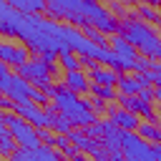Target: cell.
I'll use <instances>...</instances> for the list:
<instances>
[{
    "label": "cell",
    "mask_w": 161,
    "mask_h": 161,
    "mask_svg": "<svg viewBox=\"0 0 161 161\" xmlns=\"http://www.w3.org/2000/svg\"><path fill=\"white\" fill-rule=\"evenodd\" d=\"M121 35L143 55L151 60H161V35L143 20H138L136 15H128L121 23Z\"/></svg>",
    "instance_id": "6da1fadb"
},
{
    "label": "cell",
    "mask_w": 161,
    "mask_h": 161,
    "mask_svg": "<svg viewBox=\"0 0 161 161\" xmlns=\"http://www.w3.org/2000/svg\"><path fill=\"white\" fill-rule=\"evenodd\" d=\"M53 108L58 113L68 116L75 128H88V126H93L98 121L96 113H93V108H91V101H83L78 93L68 91L65 86H60L58 93L53 96Z\"/></svg>",
    "instance_id": "7a4b0ae2"
},
{
    "label": "cell",
    "mask_w": 161,
    "mask_h": 161,
    "mask_svg": "<svg viewBox=\"0 0 161 161\" xmlns=\"http://www.w3.org/2000/svg\"><path fill=\"white\" fill-rule=\"evenodd\" d=\"M0 93L8 96V98H13L15 103H25V101H33L35 86L28 78L13 73V68L0 60Z\"/></svg>",
    "instance_id": "3957f363"
},
{
    "label": "cell",
    "mask_w": 161,
    "mask_h": 161,
    "mask_svg": "<svg viewBox=\"0 0 161 161\" xmlns=\"http://www.w3.org/2000/svg\"><path fill=\"white\" fill-rule=\"evenodd\" d=\"M0 123H5V126L10 128V133L15 136V141H18L20 148H38V146H43L38 128H35L30 121L20 118L18 113H13V111H3V113H0Z\"/></svg>",
    "instance_id": "277c9868"
},
{
    "label": "cell",
    "mask_w": 161,
    "mask_h": 161,
    "mask_svg": "<svg viewBox=\"0 0 161 161\" xmlns=\"http://www.w3.org/2000/svg\"><path fill=\"white\" fill-rule=\"evenodd\" d=\"M55 70H58V68H55V63H45L40 55H35V58H30L25 65H20L15 73H18V75H23V78H28L35 88H40V91H43L45 86H50V83H53L50 78H53V73H55Z\"/></svg>",
    "instance_id": "5b68a950"
},
{
    "label": "cell",
    "mask_w": 161,
    "mask_h": 161,
    "mask_svg": "<svg viewBox=\"0 0 161 161\" xmlns=\"http://www.w3.org/2000/svg\"><path fill=\"white\" fill-rule=\"evenodd\" d=\"M63 40L70 45V50L73 53H78L80 58H98V45L80 30V28H75V25H70V23H63Z\"/></svg>",
    "instance_id": "8992f818"
},
{
    "label": "cell",
    "mask_w": 161,
    "mask_h": 161,
    "mask_svg": "<svg viewBox=\"0 0 161 161\" xmlns=\"http://www.w3.org/2000/svg\"><path fill=\"white\" fill-rule=\"evenodd\" d=\"M126 161H151L153 158V146L138 136V131H126L123 146H121Z\"/></svg>",
    "instance_id": "52a82bcc"
},
{
    "label": "cell",
    "mask_w": 161,
    "mask_h": 161,
    "mask_svg": "<svg viewBox=\"0 0 161 161\" xmlns=\"http://www.w3.org/2000/svg\"><path fill=\"white\" fill-rule=\"evenodd\" d=\"M0 60L8 63L10 68H20L30 60V48L25 43H10V40H3L0 43Z\"/></svg>",
    "instance_id": "ba28073f"
},
{
    "label": "cell",
    "mask_w": 161,
    "mask_h": 161,
    "mask_svg": "<svg viewBox=\"0 0 161 161\" xmlns=\"http://www.w3.org/2000/svg\"><path fill=\"white\" fill-rule=\"evenodd\" d=\"M8 161H65L63 153H55L53 146H38V148H18Z\"/></svg>",
    "instance_id": "9c48e42d"
},
{
    "label": "cell",
    "mask_w": 161,
    "mask_h": 161,
    "mask_svg": "<svg viewBox=\"0 0 161 161\" xmlns=\"http://www.w3.org/2000/svg\"><path fill=\"white\" fill-rule=\"evenodd\" d=\"M111 50L121 55V60L128 65V73H136V60H138V55H141V53H138V50H136V48H133V45H131L121 33L111 38Z\"/></svg>",
    "instance_id": "30bf717a"
},
{
    "label": "cell",
    "mask_w": 161,
    "mask_h": 161,
    "mask_svg": "<svg viewBox=\"0 0 161 161\" xmlns=\"http://www.w3.org/2000/svg\"><path fill=\"white\" fill-rule=\"evenodd\" d=\"M118 101H121V108H126V111H131V113H136V116H143L146 121H156L153 106H151L148 101H143L141 96H121ZM156 123H158V121H156Z\"/></svg>",
    "instance_id": "8fae6325"
},
{
    "label": "cell",
    "mask_w": 161,
    "mask_h": 161,
    "mask_svg": "<svg viewBox=\"0 0 161 161\" xmlns=\"http://www.w3.org/2000/svg\"><path fill=\"white\" fill-rule=\"evenodd\" d=\"M108 121L116 128H121V131H138V126H141L138 116L131 113V111H126V108H111L108 111Z\"/></svg>",
    "instance_id": "7c38bea8"
},
{
    "label": "cell",
    "mask_w": 161,
    "mask_h": 161,
    "mask_svg": "<svg viewBox=\"0 0 161 161\" xmlns=\"http://www.w3.org/2000/svg\"><path fill=\"white\" fill-rule=\"evenodd\" d=\"M68 138H70V143H73L78 151H83V153H91V156H93V153H96V151L103 146V143H101L98 138H93V136H91L86 128H73V133H70Z\"/></svg>",
    "instance_id": "4fadbf2b"
},
{
    "label": "cell",
    "mask_w": 161,
    "mask_h": 161,
    "mask_svg": "<svg viewBox=\"0 0 161 161\" xmlns=\"http://www.w3.org/2000/svg\"><path fill=\"white\" fill-rule=\"evenodd\" d=\"M63 86L73 93H86L91 91V75L86 70H70V73H63Z\"/></svg>",
    "instance_id": "5bb4252c"
},
{
    "label": "cell",
    "mask_w": 161,
    "mask_h": 161,
    "mask_svg": "<svg viewBox=\"0 0 161 161\" xmlns=\"http://www.w3.org/2000/svg\"><path fill=\"white\" fill-rule=\"evenodd\" d=\"M116 88H118V93H121V96H138V93H141L143 88H148V86L141 80V75H138V73H123Z\"/></svg>",
    "instance_id": "9a60e30c"
},
{
    "label": "cell",
    "mask_w": 161,
    "mask_h": 161,
    "mask_svg": "<svg viewBox=\"0 0 161 161\" xmlns=\"http://www.w3.org/2000/svg\"><path fill=\"white\" fill-rule=\"evenodd\" d=\"M10 8H15L23 15H40L48 13V0H5Z\"/></svg>",
    "instance_id": "2e32d148"
},
{
    "label": "cell",
    "mask_w": 161,
    "mask_h": 161,
    "mask_svg": "<svg viewBox=\"0 0 161 161\" xmlns=\"http://www.w3.org/2000/svg\"><path fill=\"white\" fill-rule=\"evenodd\" d=\"M88 75H91L93 83H98V86H111V88H116L118 80H121V73L113 70V68H108V65H98V68L91 70Z\"/></svg>",
    "instance_id": "e0dca14e"
},
{
    "label": "cell",
    "mask_w": 161,
    "mask_h": 161,
    "mask_svg": "<svg viewBox=\"0 0 161 161\" xmlns=\"http://www.w3.org/2000/svg\"><path fill=\"white\" fill-rule=\"evenodd\" d=\"M73 128H75V126L70 123L68 116H63V113H58L55 108H50V131H55L58 136H70Z\"/></svg>",
    "instance_id": "ac0fdd59"
},
{
    "label": "cell",
    "mask_w": 161,
    "mask_h": 161,
    "mask_svg": "<svg viewBox=\"0 0 161 161\" xmlns=\"http://www.w3.org/2000/svg\"><path fill=\"white\" fill-rule=\"evenodd\" d=\"M18 148H20V146H18L15 136L10 133V128H8L5 123H0V156H3V158H10Z\"/></svg>",
    "instance_id": "d6986e66"
},
{
    "label": "cell",
    "mask_w": 161,
    "mask_h": 161,
    "mask_svg": "<svg viewBox=\"0 0 161 161\" xmlns=\"http://www.w3.org/2000/svg\"><path fill=\"white\" fill-rule=\"evenodd\" d=\"M138 136L146 138V141H156V143H161V126H158L156 121H141V126H138Z\"/></svg>",
    "instance_id": "ffe728a7"
},
{
    "label": "cell",
    "mask_w": 161,
    "mask_h": 161,
    "mask_svg": "<svg viewBox=\"0 0 161 161\" xmlns=\"http://www.w3.org/2000/svg\"><path fill=\"white\" fill-rule=\"evenodd\" d=\"M58 60H60V68H63L65 73H70V70H83V58H80L78 53H65V55H60Z\"/></svg>",
    "instance_id": "44dd1931"
},
{
    "label": "cell",
    "mask_w": 161,
    "mask_h": 161,
    "mask_svg": "<svg viewBox=\"0 0 161 161\" xmlns=\"http://www.w3.org/2000/svg\"><path fill=\"white\" fill-rule=\"evenodd\" d=\"M91 93H93V98H101V101H113L116 98V88H111V86H98V83H91Z\"/></svg>",
    "instance_id": "7402d4cb"
},
{
    "label": "cell",
    "mask_w": 161,
    "mask_h": 161,
    "mask_svg": "<svg viewBox=\"0 0 161 161\" xmlns=\"http://www.w3.org/2000/svg\"><path fill=\"white\" fill-rule=\"evenodd\" d=\"M83 33H86V35H88V38H91V40H93L98 48H106V45L111 43V40H106V33H101V30H98V28H93V25L83 28Z\"/></svg>",
    "instance_id": "603a6c76"
},
{
    "label": "cell",
    "mask_w": 161,
    "mask_h": 161,
    "mask_svg": "<svg viewBox=\"0 0 161 161\" xmlns=\"http://www.w3.org/2000/svg\"><path fill=\"white\" fill-rule=\"evenodd\" d=\"M138 15L143 18V20H148V23H161V13L156 10V8H151V5H138Z\"/></svg>",
    "instance_id": "cb8c5ba5"
},
{
    "label": "cell",
    "mask_w": 161,
    "mask_h": 161,
    "mask_svg": "<svg viewBox=\"0 0 161 161\" xmlns=\"http://www.w3.org/2000/svg\"><path fill=\"white\" fill-rule=\"evenodd\" d=\"M108 10L116 15V18H128V13H126V3H108Z\"/></svg>",
    "instance_id": "d4e9b609"
},
{
    "label": "cell",
    "mask_w": 161,
    "mask_h": 161,
    "mask_svg": "<svg viewBox=\"0 0 161 161\" xmlns=\"http://www.w3.org/2000/svg\"><path fill=\"white\" fill-rule=\"evenodd\" d=\"M91 108H93L96 116H98V113H106V103H103L101 98H91Z\"/></svg>",
    "instance_id": "484cf974"
},
{
    "label": "cell",
    "mask_w": 161,
    "mask_h": 161,
    "mask_svg": "<svg viewBox=\"0 0 161 161\" xmlns=\"http://www.w3.org/2000/svg\"><path fill=\"white\" fill-rule=\"evenodd\" d=\"M0 108H3V111H13V108H15V101L8 98V96H3V98H0Z\"/></svg>",
    "instance_id": "4316f807"
},
{
    "label": "cell",
    "mask_w": 161,
    "mask_h": 161,
    "mask_svg": "<svg viewBox=\"0 0 161 161\" xmlns=\"http://www.w3.org/2000/svg\"><path fill=\"white\" fill-rule=\"evenodd\" d=\"M60 153H63V156H70V158H73V156H75V153H80V151H78V148H75L73 143H68V146H65V148H63Z\"/></svg>",
    "instance_id": "83f0119b"
},
{
    "label": "cell",
    "mask_w": 161,
    "mask_h": 161,
    "mask_svg": "<svg viewBox=\"0 0 161 161\" xmlns=\"http://www.w3.org/2000/svg\"><path fill=\"white\" fill-rule=\"evenodd\" d=\"M83 65H86V68H88V73H91V70H96V68H98V63H96V58H83Z\"/></svg>",
    "instance_id": "f1b7e54d"
},
{
    "label": "cell",
    "mask_w": 161,
    "mask_h": 161,
    "mask_svg": "<svg viewBox=\"0 0 161 161\" xmlns=\"http://www.w3.org/2000/svg\"><path fill=\"white\" fill-rule=\"evenodd\" d=\"M138 96H141V98H143V101H148V103H151V101H153V91H151V88H143V91H141V93H138Z\"/></svg>",
    "instance_id": "f546056e"
},
{
    "label": "cell",
    "mask_w": 161,
    "mask_h": 161,
    "mask_svg": "<svg viewBox=\"0 0 161 161\" xmlns=\"http://www.w3.org/2000/svg\"><path fill=\"white\" fill-rule=\"evenodd\" d=\"M151 161H161V143L153 146V158H151Z\"/></svg>",
    "instance_id": "4dcf8cb0"
},
{
    "label": "cell",
    "mask_w": 161,
    "mask_h": 161,
    "mask_svg": "<svg viewBox=\"0 0 161 161\" xmlns=\"http://www.w3.org/2000/svg\"><path fill=\"white\" fill-rule=\"evenodd\" d=\"M141 5H151V8H156V5H161V0H138Z\"/></svg>",
    "instance_id": "1f68e13d"
},
{
    "label": "cell",
    "mask_w": 161,
    "mask_h": 161,
    "mask_svg": "<svg viewBox=\"0 0 161 161\" xmlns=\"http://www.w3.org/2000/svg\"><path fill=\"white\" fill-rule=\"evenodd\" d=\"M153 101H158V103H161V86H156V88H153Z\"/></svg>",
    "instance_id": "d6a6232c"
},
{
    "label": "cell",
    "mask_w": 161,
    "mask_h": 161,
    "mask_svg": "<svg viewBox=\"0 0 161 161\" xmlns=\"http://www.w3.org/2000/svg\"><path fill=\"white\" fill-rule=\"evenodd\" d=\"M158 116H161V103H158Z\"/></svg>",
    "instance_id": "836d02e7"
},
{
    "label": "cell",
    "mask_w": 161,
    "mask_h": 161,
    "mask_svg": "<svg viewBox=\"0 0 161 161\" xmlns=\"http://www.w3.org/2000/svg\"><path fill=\"white\" fill-rule=\"evenodd\" d=\"M158 28H161V23H158Z\"/></svg>",
    "instance_id": "e575fe53"
}]
</instances>
